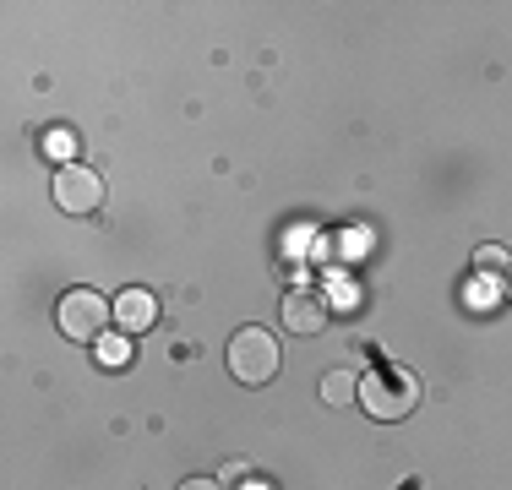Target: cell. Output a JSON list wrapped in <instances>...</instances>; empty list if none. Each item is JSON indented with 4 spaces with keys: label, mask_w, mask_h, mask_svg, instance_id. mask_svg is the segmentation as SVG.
Masks as SVG:
<instances>
[{
    "label": "cell",
    "mask_w": 512,
    "mask_h": 490,
    "mask_svg": "<svg viewBox=\"0 0 512 490\" xmlns=\"http://www.w3.org/2000/svg\"><path fill=\"white\" fill-rule=\"evenodd\" d=\"M360 403L371 420H409L414 403H420V382H414L404 365L382 360L371 376H360Z\"/></svg>",
    "instance_id": "6da1fadb"
},
{
    "label": "cell",
    "mask_w": 512,
    "mask_h": 490,
    "mask_svg": "<svg viewBox=\"0 0 512 490\" xmlns=\"http://www.w3.org/2000/svg\"><path fill=\"white\" fill-rule=\"evenodd\" d=\"M229 376H235L240 387H267L278 376V343L267 327H240L235 338H229Z\"/></svg>",
    "instance_id": "7a4b0ae2"
},
{
    "label": "cell",
    "mask_w": 512,
    "mask_h": 490,
    "mask_svg": "<svg viewBox=\"0 0 512 490\" xmlns=\"http://www.w3.org/2000/svg\"><path fill=\"white\" fill-rule=\"evenodd\" d=\"M55 316H60V333L71 343H99L109 333V322H115V305H109L99 289H71Z\"/></svg>",
    "instance_id": "3957f363"
},
{
    "label": "cell",
    "mask_w": 512,
    "mask_h": 490,
    "mask_svg": "<svg viewBox=\"0 0 512 490\" xmlns=\"http://www.w3.org/2000/svg\"><path fill=\"white\" fill-rule=\"evenodd\" d=\"M55 207L60 213H99L104 207V180L82 164H60L55 169Z\"/></svg>",
    "instance_id": "277c9868"
},
{
    "label": "cell",
    "mask_w": 512,
    "mask_h": 490,
    "mask_svg": "<svg viewBox=\"0 0 512 490\" xmlns=\"http://www.w3.org/2000/svg\"><path fill=\"white\" fill-rule=\"evenodd\" d=\"M284 327H289L295 338H316V333L327 327V294L311 289V284L289 289V294H284Z\"/></svg>",
    "instance_id": "5b68a950"
},
{
    "label": "cell",
    "mask_w": 512,
    "mask_h": 490,
    "mask_svg": "<svg viewBox=\"0 0 512 490\" xmlns=\"http://www.w3.org/2000/svg\"><path fill=\"white\" fill-rule=\"evenodd\" d=\"M115 322H120V333H126V338L148 333V327L158 322V300H153L148 289H126L115 300Z\"/></svg>",
    "instance_id": "8992f818"
},
{
    "label": "cell",
    "mask_w": 512,
    "mask_h": 490,
    "mask_svg": "<svg viewBox=\"0 0 512 490\" xmlns=\"http://www.w3.org/2000/svg\"><path fill=\"white\" fill-rule=\"evenodd\" d=\"M355 398H360V376H349V371H327L322 376V403L344 409V403H355Z\"/></svg>",
    "instance_id": "52a82bcc"
},
{
    "label": "cell",
    "mask_w": 512,
    "mask_h": 490,
    "mask_svg": "<svg viewBox=\"0 0 512 490\" xmlns=\"http://www.w3.org/2000/svg\"><path fill=\"white\" fill-rule=\"evenodd\" d=\"M93 349H99V365H104V371H126V365H131V338H126V333H104Z\"/></svg>",
    "instance_id": "ba28073f"
},
{
    "label": "cell",
    "mask_w": 512,
    "mask_h": 490,
    "mask_svg": "<svg viewBox=\"0 0 512 490\" xmlns=\"http://www.w3.org/2000/svg\"><path fill=\"white\" fill-rule=\"evenodd\" d=\"M512 267V256L502 251V245H480V251H474V273L480 278H502Z\"/></svg>",
    "instance_id": "9c48e42d"
},
{
    "label": "cell",
    "mask_w": 512,
    "mask_h": 490,
    "mask_svg": "<svg viewBox=\"0 0 512 490\" xmlns=\"http://www.w3.org/2000/svg\"><path fill=\"white\" fill-rule=\"evenodd\" d=\"M71 147H77V142H71V131H50V153L55 158H71Z\"/></svg>",
    "instance_id": "30bf717a"
},
{
    "label": "cell",
    "mask_w": 512,
    "mask_h": 490,
    "mask_svg": "<svg viewBox=\"0 0 512 490\" xmlns=\"http://www.w3.org/2000/svg\"><path fill=\"white\" fill-rule=\"evenodd\" d=\"M240 480H251V469H246V463H229V469H224V485H240Z\"/></svg>",
    "instance_id": "8fae6325"
},
{
    "label": "cell",
    "mask_w": 512,
    "mask_h": 490,
    "mask_svg": "<svg viewBox=\"0 0 512 490\" xmlns=\"http://www.w3.org/2000/svg\"><path fill=\"white\" fill-rule=\"evenodd\" d=\"M180 490H224V480H186Z\"/></svg>",
    "instance_id": "7c38bea8"
},
{
    "label": "cell",
    "mask_w": 512,
    "mask_h": 490,
    "mask_svg": "<svg viewBox=\"0 0 512 490\" xmlns=\"http://www.w3.org/2000/svg\"><path fill=\"white\" fill-rule=\"evenodd\" d=\"M246 490H267V485H256V480H246Z\"/></svg>",
    "instance_id": "4fadbf2b"
},
{
    "label": "cell",
    "mask_w": 512,
    "mask_h": 490,
    "mask_svg": "<svg viewBox=\"0 0 512 490\" xmlns=\"http://www.w3.org/2000/svg\"><path fill=\"white\" fill-rule=\"evenodd\" d=\"M507 294H512V267H507Z\"/></svg>",
    "instance_id": "5bb4252c"
}]
</instances>
